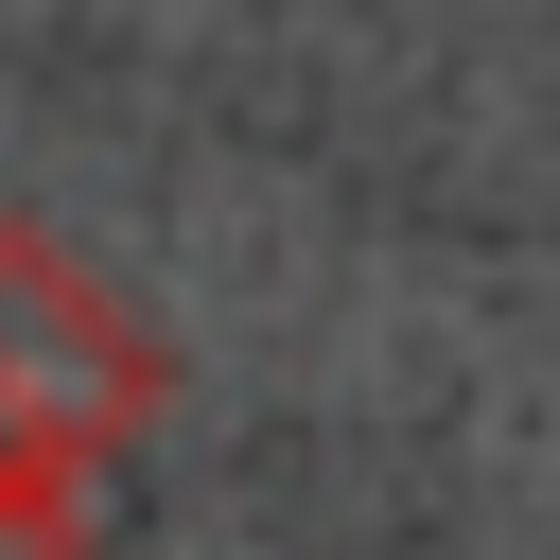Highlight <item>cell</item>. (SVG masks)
<instances>
[{
    "label": "cell",
    "instance_id": "6da1fadb",
    "mask_svg": "<svg viewBox=\"0 0 560 560\" xmlns=\"http://www.w3.org/2000/svg\"><path fill=\"white\" fill-rule=\"evenodd\" d=\"M158 402H175V350H158L52 228H0V420L52 438V455H122Z\"/></svg>",
    "mask_w": 560,
    "mask_h": 560
},
{
    "label": "cell",
    "instance_id": "7a4b0ae2",
    "mask_svg": "<svg viewBox=\"0 0 560 560\" xmlns=\"http://www.w3.org/2000/svg\"><path fill=\"white\" fill-rule=\"evenodd\" d=\"M0 560H88V455H52V438L0 455Z\"/></svg>",
    "mask_w": 560,
    "mask_h": 560
}]
</instances>
